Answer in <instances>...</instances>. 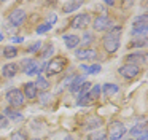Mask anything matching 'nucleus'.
Wrapping results in <instances>:
<instances>
[{
    "mask_svg": "<svg viewBox=\"0 0 148 140\" xmlns=\"http://www.w3.org/2000/svg\"><path fill=\"white\" fill-rule=\"evenodd\" d=\"M123 34V27L121 25H115L112 27L105 35H103V48H105L107 53H115L116 49L119 48V37Z\"/></svg>",
    "mask_w": 148,
    "mask_h": 140,
    "instance_id": "obj_1",
    "label": "nucleus"
},
{
    "mask_svg": "<svg viewBox=\"0 0 148 140\" xmlns=\"http://www.w3.org/2000/svg\"><path fill=\"white\" fill-rule=\"evenodd\" d=\"M65 65H67V59H65L64 56L53 57V59L49 60L48 64H46V67H45V72H46V75H48V76L58 75V73H61L62 70L65 69Z\"/></svg>",
    "mask_w": 148,
    "mask_h": 140,
    "instance_id": "obj_2",
    "label": "nucleus"
},
{
    "mask_svg": "<svg viewBox=\"0 0 148 140\" xmlns=\"http://www.w3.org/2000/svg\"><path fill=\"white\" fill-rule=\"evenodd\" d=\"M7 102H8V105H10V108H19L24 105L26 99H24L23 92H21L19 89H10V91L7 92Z\"/></svg>",
    "mask_w": 148,
    "mask_h": 140,
    "instance_id": "obj_3",
    "label": "nucleus"
},
{
    "mask_svg": "<svg viewBox=\"0 0 148 140\" xmlns=\"http://www.w3.org/2000/svg\"><path fill=\"white\" fill-rule=\"evenodd\" d=\"M126 134V126L121 121H113L108 126V140H119Z\"/></svg>",
    "mask_w": 148,
    "mask_h": 140,
    "instance_id": "obj_4",
    "label": "nucleus"
},
{
    "mask_svg": "<svg viewBox=\"0 0 148 140\" xmlns=\"http://www.w3.org/2000/svg\"><path fill=\"white\" fill-rule=\"evenodd\" d=\"M26 18H27V14L23 8H14L10 13V16H8V22L11 25H14V27H19V25H23L26 22Z\"/></svg>",
    "mask_w": 148,
    "mask_h": 140,
    "instance_id": "obj_5",
    "label": "nucleus"
},
{
    "mask_svg": "<svg viewBox=\"0 0 148 140\" xmlns=\"http://www.w3.org/2000/svg\"><path fill=\"white\" fill-rule=\"evenodd\" d=\"M119 75H123L126 80H132L140 73V67L138 65H132V64H124L123 67H119Z\"/></svg>",
    "mask_w": 148,
    "mask_h": 140,
    "instance_id": "obj_6",
    "label": "nucleus"
},
{
    "mask_svg": "<svg viewBox=\"0 0 148 140\" xmlns=\"http://www.w3.org/2000/svg\"><path fill=\"white\" fill-rule=\"evenodd\" d=\"M89 24H91V18H89L88 13H80V14L73 16V19H72V22H70V25L73 29H84Z\"/></svg>",
    "mask_w": 148,
    "mask_h": 140,
    "instance_id": "obj_7",
    "label": "nucleus"
},
{
    "mask_svg": "<svg viewBox=\"0 0 148 140\" xmlns=\"http://www.w3.org/2000/svg\"><path fill=\"white\" fill-rule=\"evenodd\" d=\"M110 24H112V19H110L108 16H97L92 22V27H94V30L102 32V30H105V29H108Z\"/></svg>",
    "mask_w": 148,
    "mask_h": 140,
    "instance_id": "obj_8",
    "label": "nucleus"
},
{
    "mask_svg": "<svg viewBox=\"0 0 148 140\" xmlns=\"http://www.w3.org/2000/svg\"><path fill=\"white\" fill-rule=\"evenodd\" d=\"M75 56L78 59H83V60H96L97 59V51L92 49V48H86V49H77Z\"/></svg>",
    "mask_w": 148,
    "mask_h": 140,
    "instance_id": "obj_9",
    "label": "nucleus"
},
{
    "mask_svg": "<svg viewBox=\"0 0 148 140\" xmlns=\"http://www.w3.org/2000/svg\"><path fill=\"white\" fill-rule=\"evenodd\" d=\"M21 92H23L24 99H29V100H34V99L38 95V89L35 88V84H34V83H26Z\"/></svg>",
    "mask_w": 148,
    "mask_h": 140,
    "instance_id": "obj_10",
    "label": "nucleus"
},
{
    "mask_svg": "<svg viewBox=\"0 0 148 140\" xmlns=\"http://www.w3.org/2000/svg\"><path fill=\"white\" fill-rule=\"evenodd\" d=\"M124 60L127 64H132V65H137V64H145L147 62V56L143 53H132V54H127L124 57Z\"/></svg>",
    "mask_w": 148,
    "mask_h": 140,
    "instance_id": "obj_11",
    "label": "nucleus"
},
{
    "mask_svg": "<svg viewBox=\"0 0 148 140\" xmlns=\"http://www.w3.org/2000/svg\"><path fill=\"white\" fill-rule=\"evenodd\" d=\"M18 70H19V65H18L16 62H10V64H5L3 65L2 73H3L5 78H13V76L18 73Z\"/></svg>",
    "mask_w": 148,
    "mask_h": 140,
    "instance_id": "obj_12",
    "label": "nucleus"
},
{
    "mask_svg": "<svg viewBox=\"0 0 148 140\" xmlns=\"http://www.w3.org/2000/svg\"><path fill=\"white\" fill-rule=\"evenodd\" d=\"M103 124V119L100 116H91L88 118V121L84 123V130H91V129H99L100 126Z\"/></svg>",
    "mask_w": 148,
    "mask_h": 140,
    "instance_id": "obj_13",
    "label": "nucleus"
},
{
    "mask_svg": "<svg viewBox=\"0 0 148 140\" xmlns=\"http://www.w3.org/2000/svg\"><path fill=\"white\" fill-rule=\"evenodd\" d=\"M64 43H65V46L69 48V49H75V48L80 45V37L78 35H73V34H67V35H64Z\"/></svg>",
    "mask_w": 148,
    "mask_h": 140,
    "instance_id": "obj_14",
    "label": "nucleus"
},
{
    "mask_svg": "<svg viewBox=\"0 0 148 140\" xmlns=\"http://www.w3.org/2000/svg\"><path fill=\"white\" fill-rule=\"evenodd\" d=\"M83 83H84V75L73 76V80H72L70 84H69V91H70V92H78V91H80V88L83 86Z\"/></svg>",
    "mask_w": 148,
    "mask_h": 140,
    "instance_id": "obj_15",
    "label": "nucleus"
},
{
    "mask_svg": "<svg viewBox=\"0 0 148 140\" xmlns=\"http://www.w3.org/2000/svg\"><path fill=\"white\" fill-rule=\"evenodd\" d=\"M100 91H103L105 95H113V94H116V92L119 91V88H118V84H115V83H107V84L100 86Z\"/></svg>",
    "mask_w": 148,
    "mask_h": 140,
    "instance_id": "obj_16",
    "label": "nucleus"
},
{
    "mask_svg": "<svg viewBox=\"0 0 148 140\" xmlns=\"http://www.w3.org/2000/svg\"><path fill=\"white\" fill-rule=\"evenodd\" d=\"M3 116L5 118H10V119H14V121H18V119H21L23 118V115L19 113V111H16L14 108H5L3 110Z\"/></svg>",
    "mask_w": 148,
    "mask_h": 140,
    "instance_id": "obj_17",
    "label": "nucleus"
},
{
    "mask_svg": "<svg viewBox=\"0 0 148 140\" xmlns=\"http://www.w3.org/2000/svg\"><path fill=\"white\" fill-rule=\"evenodd\" d=\"M81 5H83V2H67V3H64V6H62V11L64 13H72V11H75V10H78Z\"/></svg>",
    "mask_w": 148,
    "mask_h": 140,
    "instance_id": "obj_18",
    "label": "nucleus"
},
{
    "mask_svg": "<svg viewBox=\"0 0 148 140\" xmlns=\"http://www.w3.org/2000/svg\"><path fill=\"white\" fill-rule=\"evenodd\" d=\"M34 84H35L37 89H43V91H48V89H49V81L46 78H43V76H38Z\"/></svg>",
    "mask_w": 148,
    "mask_h": 140,
    "instance_id": "obj_19",
    "label": "nucleus"
},
{
    "mask_svg": "<svg viewBox=\"0 0 148 140\" xmlns=\"http://www.w3.org/2000/svg\"><path fill=\"white\" fill-rule=\"evenodd\" d=\"M42 69H45V64H43L42 67H38V64H37L35 60H34V64L26 70V75H29V76H32V75H38V73L42 72Z\"/></svg>",
    "mask_w": 148,
    "mask_h": 140,
    "instance_id": "obj_20",
    "label": "nucleus"
},
{
    "mask_svg": "<svg viewBox=\"0 0 148 140\" xmlns=\"http://www.w3.org/2000/svg\"><path fill=\"white\" fill-rule=\"evenodd\" d=\"M147 22H148V16H147V14L135 16L134 21H132V27H138V25H147Z\"/></svg>",
    "mask_w": 148,
    "mask_h": 140,
    "instance_id": "obj_21",
    "label": "nucleus"
},
{
    "mask_svg": "<svg viewBox=\"0 0 148 140\" xmlns=\"http://www.w3.org/2000/svg\"><path fill=\"white\" fill-rule=\"evenodd\" d=\"M148 32V25H138V27H132V35L134 37H145Z\"/></svg>",
    "mask_w": 148,
    "mask_h": 140,
    "instance_id": "obj_22",
    "label": "nucleus"
},
{
    "mask_svg": "<svg viewBox=\"0 0 148 140\" xmlns=\"http://www.w3.org/2000/svg\"><path fill=\"white\" fill-rule=\"evenodd\" d=\"M3 56L7 59H13V57L18 56V49L14 46H7V48H3Z\"/></svg>",
    "mask_w": 148,
    "mask_h": 140,
    "instance_id": "obj_23",
    "label": "nucleus"
},
{
    "mask_svg": "<svg viewBox=\"0 0 148 140\" xmlns=\"http://www.w3.org/2000/svg\"><path fill=\"white\" fill-rule=\"evenodd\" d=\"M81 69H83L86 73H89V75H91V73H99L102 67H100L99 64H94V65H91V67H88V65H81Z\"/></svg>",
    "mask_w": 148,
    "mask_h": 140,
    "instance_id": "obj_24",
    "label": "nucleus"
},
{
    "mask_svg": "<svg viewBox=\"0 0 148 140\" xmlns=\"http://www.w3.org/2000/svg\"><path fill=\"white\" fill-rule=\"evenodd\" d=\"M131 134L132 135H138V134H147V127H145V124H137L135 127H132L131 129Z\"/></svg>",
    "mask_w": 148,
    "mask_h": 140,
    "instance_id": "obj_25",
    "label": "nucleus"
},
{
    "mask_svg": "<svg viewBox=\"0 0 148 140\" xmlns=\"http://www.w3.org/2000/svg\"><path fill=\"white\" fill-rule=\"evenodd\" d=\"M91 88H92V84H91L89 81H84V83H83V86L80 88V97H78V99H83L84 95H86L88 92H89V89H91Z\"/></svg>",
    "mask_w": 148,
    "mask_h": 140,
    "instance_id": "obj_26",
    "label": "nucleus"
},
{
    "mask_svg": "<svg viewBox=\"0 0 148 140\" xmlns=\"http://www.w3.org/2000/svg\"><path fill=\"white\" fill-rule=\"evenodd\" d=\"M51 27H53V25H49L48 22H45V24H40L38 27H37V34H45V32H48Z\"/></svg>",
    "mask_w": 148,
    "mask_h": 140,
    "instance_id": "obj_27",
    "label": "nucleus"
},
{
    "mask_svg": "<svg viewBox=\"0 0 148 140\" xmlns=\"http://www.w3.org/2000/svg\"><path fill=\"white\" fill-rule=\"evenodd\" d=\"M10 140H27V135L24 132H14Z\"/></svg>",
    "mask_w": 148,
    "mask_h": 140,
    "instance_id": "obj_28",
    "label": "nucleus"
},
{
    "mask_svg": "<svg viewBox=\"0 0 148 140\" xmlns=\"http://www.w3.org/2000/svg\"><path fill=\"white\" fill-rule=\"evenodd\" d=\"M40 48H42V41H35L34 45H30L27 51H29V53H37V51H38Z\"/></svg>",
    "mask_w": 148,
    "mask_h": 140,
    "instance_id": "obj_29",
    "label": "nucleus"
},
{
    "mask_svg": "<svg viewBox=\"0 0 148 140\" xmlns=\"http://www.w3.org/2000/svg\"><path fill=\"white\" fill-rule=\"evenodd\" d=\"M51 99H53V95L48 94V92H46V94H42V95H40V102H42V104H48Z\"/></svg>",
    "mask_w": 148,
    "mask_h": 140,
    "instance_id": "obj_30",
    "label": "nucleus"
},
{
    "mask_svg": "<svg viewBox=\"0 0 148 140\" xmlns=\"http://www.w3.org/2000/svg\"><path fill=\"white\" fill-rule=\"evenodd\" d=\"M53 53H54V48H53V45H48L46 51H43V53H42V56H43V57H48L49 54H53Z\"/></svg>",
    "mask_w": 148,
    "mask_h": 140,
    "instance_id": "obj_31",
    "label": "nucleus"
},
{
    "mask_svg": "<svg viewBox=\"0 0 148 140\" xmlns=\"http://www.w3.org/2000/svg\"><path fill=\"white\" fill-rule=\"evenodd\" d=\"M7 126H8V118H5L3 115H0V129H3Z\"/></svg>",
    "mask_w": 148,
    "mask_h": 140,
    "instance_id": "obj_32",
    "label": "nucleus"
},
{
    "mask_svg": "<svg viewBox=\"0 0 148 140\" xmlns=\"http://www.w3.org/2000/svg\"><path fill=\"white\" fill-rule=\"evenodd\" d=\"M89 140H108V139H107L105 134H99V135H92V137H89Z\"/></svg>",
    "mask_w": 148,
    "mask_h": 140,
    "instance_id": "obj_33",
    "label": "nucleus"
},
{
    "mask_svg": "<svg viewBox=\"0 0 148 140\" xmlns=\"http://www.w3.org/2000/svg\"><path fill=\"white\" fill-rule=\"evenodd\" d=\"M34 64V60H30V59H26V60H23V67H24V72H26L27 69H29L30 65Z\"/></svg>",
    "mask_w": 148,
    "mask_h": 140,
    "instance_id": "obj_34",
    "label": "nucleus"
},
{
    "mask_svg": "<svg viewBox=\"0 0 148 140\" xmlns=\"http://www.w3.org/2000/svg\"><path fill=\"white\" fill-rule=\"evenodd\" d=\"M83 43H91V41H92V34H84L83 35Z\"/></svg>",
    "mask_w": 148,
    "mask_h": 140,
    "instance_id": "obj_35",
    "label": "nucleus"
},
{
    "mask_svg": "<svg viewBox=\"0 0 148 140\" xmlns=\"http://www.w3.org/2000/svg\"><path fill=\"white\" fill-rule=\"evenodd\" d=\"M13 41L14 43H21V41H24V38L23 37H16V38H13Z\"/></svg>",
    "mask_w": 148,
    "mask_h": 140,
    "instance_id": "obj_36",
    "label": "nucleus"
},
{
    "mask_svg": "<svg viewBox=\"0 0 148 140\" xmlns=\"http://www.w3.org/2000/svg\"><path fill=\"white\" fill-rule=\"evenodd\" d=\"M138 140H147V134H142V135L138 137Z\"/></svg>",
    "mask_w": 148,
    "mask_h": 140,
    "instance_id": "obj_37",
    "label": "nucleus"
},
{
    "mask_svg": "<svg viewBox=\"0 0 148 140\" xmlns=\"http://www.w3.org/2000/svg\"><path fill=\"white\" fill-rule=\"evenodd\" d=\"M2 40H3V35H2V34H0V41H2Z\"/></svg>",
    "mask_w": 148,
    "mask_h": 140,
    "instance_id": "obj_38",
    "label": "nucleus"
},
{
    "mask_svg": "<svg viewBox=\"0 0 148 140\" xmlns=\"http://www.w3.org/2000/svg\"><path fill=\"white\" fill-rule=\"evenodd\" d=\"M32 140H42V139H32Z\"/></svg>",
    "mask_w": 148,
    "mask_h": 140,
    "instance_id": "obj_39",
    "label": "nucleus"
}]
</instances>
